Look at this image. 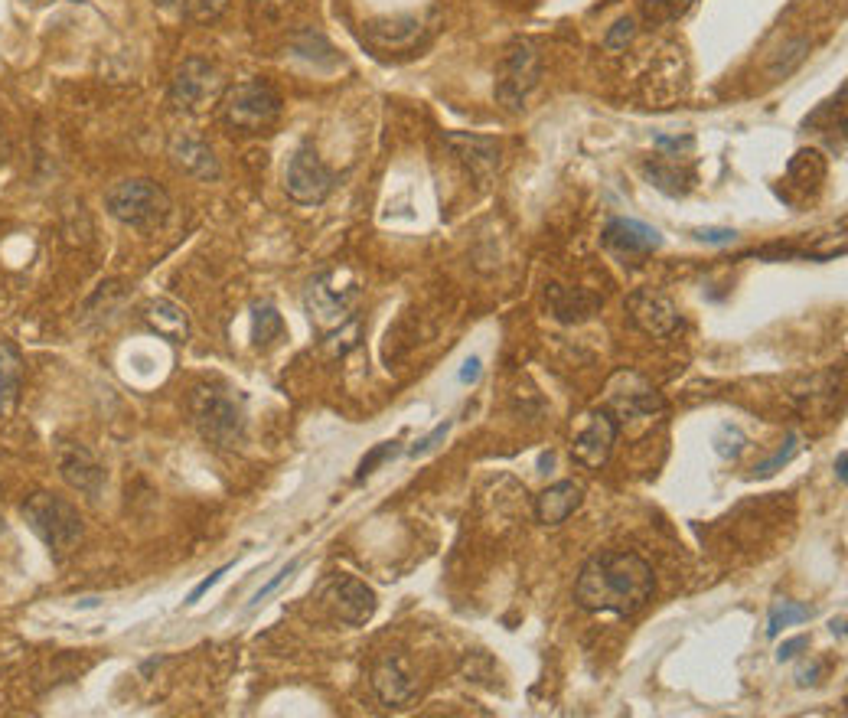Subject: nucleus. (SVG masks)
Wrapping results in <instances>:
<instances>
[{"label": "nucleus", "mask_w": 848, "mask_h": 718, "mask_svg": "<svg viewBox=\"0 0 848 718\" xmlns=\"http://www.w3.org/2000/svg\"><path fill=\"white\" fill-rule=\"evenodd\" d=\"M653 568L636 552H597L581 565L575 581V601L594 614H640L653 598Z\"/></svg>", "instance_id": "obj_1"}, {"label": "nucleus", "mask_w": 848, "mask_h": 718, "mask_svg": "<svg viewBox=\"0 0 848 718\" xmlns=\"http://www.w3.org/2000/svg\"><path fill=\"white\" fill-rule=\"evenodd\" d=\"M190 408L199 435L209 444H216V448H239L245 438V412L229 395V389L216 386V382H203V386L193 389Z\"/></svg>", "instance_id": "obj_2"}, {"label": "nucleus", "mask_w": 848, "mask_h": 718, "mask_svg": "<svg viewBox=\"0 0 848 718\" xmlns=\"http://www.w3.org/2000/svg\"><path fill=\"white\" fill-rule=\"evenodd\" d=\"M108 213L115 216L121 226L151 232L160 229L170 216V196L154 180H121L105 193Z\"/></svg>", "instance_id": "obj_3"}, {"label": "nucleus", "mask_w": 848, "mask_h": 718, "mask_svg": "<svg viewBox=\"0 0 848 718\" xmlns=\"http://www.w3.org/2000/svg\"><path fill=\"white\" fill-rule=\"evenodd\" d=\"M23 516L56 555H66L82 542V516L69 500L53 497V493H36L23 506Z\"/></svg>", "instance_id": "obj_4"}, {"label": "nucleus", "mask_w": 848, "mask_h": 718, "mask_svg": "<svg viewBox=\"0 0 848 718\" xmlns=\"http://www.w3.org/2000/svg\"><path fill=\"white\" fill-rule=\"evenodd\" d=\"M281 118V95L268 82H239L222 95V121L232 131L258 134Z\"/></svg>", "instance_id": "obj_5"}, {"label": "nucleus", "mask_w": 848, "mask_h": 718, "mask_svg": "<svg viewBox=\"0 0 848 718\" xmlns=\"http://www.w3.org/2000/svg\"><path fill=\"white\" fill-rule=\"evenodd\" d=\"M359 301V278L346 268L323 271L307 288V311L320 330L343 327Z\"/></svg>", "instance_id": "obj_6"}, {"label": "nucleus", "mask_w": 848, "mask_h": 718, "mask_svg": "<svg viewBox=\"0 0 848 718\" xmlns=\"http://www.w3.org/2000/svg\"><path fill=\"white\" fill-rule=\"evenodd\" d=\"M542 79V56L535 43L529 40H516L506 49L503 63H500V76H496V102H500L506 111H522L529 92L539 85Z\"/></svg>", "instance_id": "obj_7"}, {"label": "nucleus", "mask_w": 848, "mask_h": 718, "mask_svg": "<svg viewBox=\"0 0 848 718\" xmlns=\"http://www.w3.org/2000/svg\"><path fill=\"white\" fill-rule=\"evenodd\" d=\"M222 95H226V79H222V72L212 66L209 59H199V56L183 59V66L177 69V76H173V85H170L173 105L180 111H203L212 102H219Z\"/></svg>", "instance_id": "obj_8"}, {"label": "nucleus", "mask_w": 848, "mask_h": 718, "mask_svg": "<svg viewBox=\"0 0 848 718\" xmlns=\"http://www.w3.org/2000/svg\"><path fill=\"white\" fill-rule=\"evenodd\" d=\"M284 193L297 206H320L333 193V170L323 164L310 144H301L284 170Z\"/></svg>", "instance_id": "obj_9"}, {"label": "nucleus", "mask_w": 848, "mask_h": 718, "mask_svg": "<svg viewBox=\"0 0 848 718\" xmlns=\"http://www.w3.org/2000/svg\"><path fill=\"white\" fill-rule=\"evenodd\" d=\"M320 601L327 604L330 614L346 627H363L376 614V591L366 581L353 575H330L320 585Z\"/></svg>", "instance_id": "obj_10"}, {"label": "nucleus", "mask_w": 848, "mask_h": 718, "mask_svg": "<svg viewBox=\"0 0 848 718\" xmlns=\"http://www.w3.org/2000/svg\"><path fill=\"white\" fill-rule=\"evenodd\" d=\"M369 683L379 702L389 709H402L418 696V670L405 653H385L382 660H376Z\"/></svg>", "instance_id": "obj_11"}, {"label": "nucleus", "mask_w": 848, "mask_h": 718, "mask_svg": "<svg viewBox=\"0 0 848 718\" xmlns=\"http://www.w3.org/2000/svg\"><path fill=\"white\" fill-rule=\"evenodd\" d=\"M627 314L646 337H672L682 327L679 307L672 304V297L656 291V288H636L627 297Z\"/></svg>", "instance_id": "obj_12"}, {"label": "nucleus", "mask_w": 848, "mask_h": 718, "mask_svg": "<svg viewBox=\"0 0 848 718\" xmlns=\"http://www.w3.org/2000/svg\"><path fill=\"white\" fill-rule=\"evenodd\" d=\"M617 431H620L617 418L610 415L607 408H594V412L588 415V422H584V428L575 435V444H571V457H575L581 467L601 470L610 461V454H614Z\"/></svg>", "instance_id": "obj_13"}, {"label": "nucleus", "mask_w": 848, "mask_h": 718, "mask_svg": "<svg viewBox=\"0 0 848 718\" xmlns=\"http://www.w3.org/2000/svg\"><path fill=\"white\" fill-rule=\"evenodd\" d=\"M607 412L617 418H640L663 412V395L636 373H617L607 386Z\"/></svg>", "instance_id": "obj_14"}, {"label": "nucleus", "mask_w": 848, "mask_h": 718, "mask_svg": "<svg viewBox=\"0 0 848 718\" xmlns=\"http://www.w3.org/2000/svg\"><path fill=\"white\" fill-rule=\"evenodd\" d=\"M56 467L62 480L72 487L85 493V497H98L105 487V467L102 461L85 448V444H76V441H59L56 448Z\"/></svg>", "instance_id": "obj_15"}, {"label": "nucleus", "mask_w": 848, "mask_h": 718, "mask_svg": "<svg viewBox=\"0 0 848 718\" xmlns=\"http://www.w3.org/2000/svg\"><path fill=\"white\" fill-rule=\"evenodd\" d=\"M444 144L451 147V154L477 180H490L493 173L500 170V157H503L500 141L480 138V134H467V131H451V134H444Z\"/></svg>", "instance_id": "obj_16"}, {"label": "nucleus", "mask_w": 848, "mask_h": 718, "mask_svg": "<svg viewBox=\"0 0 848 718\" xmlns=\"http://www.w3.org/2000/svg\"><path fill=\"white\" fill-rule=\"evenodd\" d=\"M604 245L620 255H646L663 245V235L640 219H610L604 229Z\"/></svg>", "instance_id": "obj_17"}, {"label": "nucleus", "mask_w": 848, "mask_h": 718, "mask_svg": "<svg viewBox=\"0 0 848 718\" xmlns=\"http://www.w3.org/2000/svg\"><path fill=\"white\" fill-rule=\"evenodd\" d=\"M581 500H584V490L575 480H558V484H552L535 497V519H539L542 526H561L571 513H578Z\"/></svg>", "instance_id": "obj_18"}, {"label": "nucleus", "mask_w": 848, "mask_h": 718, "mask_svg": "<svg viewBox=\"0 0 848 718\" xmlns=\"http://www.w3.org/2000/svg\"><path fill=\"white\" fill-rule=\"evenodd\" d=\"M170 157H173V164H177L183 173H193V177H199V180H216L219 173H222L216 154H212V147L206 141H199V138H190V134H183V138H173Z\"/></svg>", "instance_id": "obj_19"}, {"label": "nucleus", "mask_w": 848, "mask_h": 718, "mask_svg": "<svg viewBox=\"0 0 848 718\" xmlns=\"http://www.w3.org/2000/svg\"><path fill=\"white\" fill-rule=\"evenodd\" d=\"M144 324L170 343H183L190 337V317H186L180 304L167 301V297H157V301L144 304Z\"/></svg>", "instance_id": "obj_20"}, {"label": "nucleus", "mask_w": 848, "mask_h": 718, "mask_svg": "<svg viewBox=\"0 0 848 718\" xmlns=\"http://www.w3.org/2000/svg\"><path fill=\"white\" fill-rule=\"evenodd\" d=\"M548 304H552L558 320H565V324H581V320L594 317V311L601 307V297H594L584 288H561V284H552V288H548Z\"/></svg>", "instance_id": "obj_21"}, {"label": "nucleus", "mask_w": 848, "mask_h": 718, "mask_svg": "<svg viewBox=\"0 0 848 718\" xmlns=\"http://www.w3.org/2000/svg\"><path fill=\"white\" fill-rule=\"evenodd\" d=\"M809 611L806 604H796V601H777L770 608V621H767V637H780V630L783 627H790V624H803V621H809Z\"/></svg>", "instance_id": "obj_22"}, {"label": "nucleus", "mask_w": 848, "mask_h": 718, "mask_svg": "<svg viewBox=\"0 0 848 718\" xmlns=\"http://www.w3.org/2000/svg\"><path fill=\"white\" fill-rule=\"evenodd\" d=\"M281 330H284L281 314L274 311L271 304H258V307H255V330H252L255 343H258V346H268L271 340L281 337Z\"/></svg>", "instance_id": "obj_23"}, {"label": "nucleus", "mask_w": 848, "mask_h": 718, "mask_svg": "<svg viewBox=\"0 0 848 718\" xmlns=\"http://www.w3.org/2000/svg\"><path fill=\"white\" fill-rule=\"evenodd\" d=\"M806 53H809V40H803V36H800V40L787 43V46L780 49V56L770 63V76H790V72L806 59Z\"/></svg>", "instance_id": "obj_24"}, {"label": "nucleus", "mask_w": 848, "mask_h": 718, "mask_svg": "<svg viewBox=\"0 0 848 718\" xmlns=\"http://www.w3.org/2000/svg\"><path fill=\"white\" fill-rule=\"evenodd\" d=\"M183 10L193 23H212L229 10V0H183Z\"/></svg>", "instance_id": "obj_25"}, {"label": "nucleus", "mask_w": 848, "mask_h": 718, "mask_svg": "<svg viewBox=\"0 0 848 718\" xmlns=\"http://www.w3.org/2000/svg\"><path fill=\"white\" fill-rule=\"evenodd\" d=\"M633 36H636V20L620 17L614 27L604 33V46L610 49V53H620V49H627L633 43Z\"/></svg>", "instance_id": "obj_26"}, {"label": "nucleus", "mask_w": 848, "mask_h": 718, "mask_svg": "<svg viewBox=\"0 0 848 718\" xmlns=\"http://www.w3.org/2000/svg\"><path fill=\"white\" fill-rule=\"evenodd\" d=\"M715 448H718L721 457H738L744 451V435H741L738 428L725 425V428H721V435L715 438Z\"/></svg>", "instance_id": "obj_27"}, {"label": "nucleus", "mask_w": 848, "mask_h": 718, "mask_svg": "<svg viewBox=\"0 0 848 718\" xmlns=\"http://www.w3.org/2000/svg\"><path fill=\"white\" fill-rule=\"evenodd\" d=\"M793 454H796V435H790V438H787V448L773 454L770 461L757 464V467H754V474H757V477H770L773 470H780L783 464H790V461H793Z\"/></svg>", "instance_id": "obj_28"}, {"label": "nucleus", "mask_w": 848, "mask_h": 718, "mask_svg": "<svg viewBox=\"0 0 848 718\" xmlns=\"http://www.w3.org/2000/svg\"><path fill=\"white\" fill-rule=\"evenodd\" d=\"M297 565H301V562H291V565H284L281 572L274 575V578L268 581L265 588H258V591H255V598H252V604H248V608H252V611H255V608H261V604L268 601V594H271V591H278V588L284 585V581H288V578H291V575L297 572Z\"/></svg>", "instance_id": "obj_29"}, {"label": "nucleus", "mask_w": 848, "mask_h": 718, "mask_svg": "<svg viewBox=\"0 0 848 718\" xmlns=\"http://www.w3.org/2000/svg\"><path fill=\"white\" fill-rule=\"evenodd\" d=\"M392 454H395V444H379V448L372 451L369 457H363V464H359V474H356V477H359V480L369 477L372 470H376V467L385 461V457H392Z\"/></svg>", "instance_id": "obj_30"}, {"label": "nucleus", "mask_w": 848, "mask_h": 718, "mask_svg": "<svg viewBox=\"0 0 848 718\" xmlns=\"http://www.w3.org/2000/svg\"><path fill=\"white\" fill-rule=\"evenodd\" d=\"M447 431H451V422L438 425V428L431 431L428 438H421V441L415 444V448H411V457H421V454H428V451L434 448V444H438V441H444V435H447Z\"/></svg>", "instance_id": "obj_31"}, {"label": "nucleus", "mask_w": 848, "mask_h": 718, "mask_svg": "<svg viewBox=\"0 0 848 718\" xmlns=\"http://www.w3.org/2000/svg\"><path fill=\"white\" fill-rule=\"evenodd\" d=\"M734 235H738L734 229H698L695 239L698 242H712V245H731Z\"/></svg>", "instance_id": "obj_32"}, {"label": "nucleus", "mask_w": 848, "mask_h": 718, "mask_svg": "<svg viewBox=\"0 0 848 718\" xmlns=\"http://www.w3.org/2000/svg\"><path fill=\"white\" fill-rule=\"evenodd\" d=\"M226 572H229V565H222L219 572H212L209 578H203V581H199V585H196V588L190 591V598H186V604H196V601L203 598V594H206V591H209L212 585H216V581H219L222 575H226Z\"/></svg>", "instance_id": "obj_33"}, {"label": "nucleus", "mask_w": 848, "mask_h": 718, "mask_svg": "<svg viewBox=\"0 0 848 718\" xmlns=\"http://www.w3.org/2000/svg\"><path fill=\"white\" fill-rule=\"evenodd\" d=\"M806 647H809V637H793V640H787V643H780L777 660L787 663V660H793V656L800 653V650H806Z\"/></svg>", "instance_id": "obj_34"}, {"label": "nucleus", "mask_w": 848, "mask_h": 718, "mask_svg": "<svg viewBox=\"0 0 848 718\" xmlns=\"http://www.w3.org/2000/svg\"><path fill=\"white\" fill-rule=\"evenodd\" d=\"M477 376H480V359L473 356L464 363V369H460V382H477Z\"/></svg>", "instance_id": "obj_35"}, {"label": "nucleus", "mask_w": 848, "mask_h": 718, "mask_svg": "<svg viewBox=\"0 0 848 718\" xmlns=\"http://www.w3.org/2000/svg\"><path fill=\"white\" fill-rule=\"evenodd\" d=\"M845 467H848V454L842 451V454H839V461H835V474H839V484H845V477H848V470H845Z\"/></svg>", "instance_id": "obj_36"}, {"label": "nucleus", "mask_w": 848, "mask_h": 718, "mask_svg": "<svg viewBox=\"0 0 848 718\" xmlns=\"http://www.w3.org/2000/svg\"><path fill=\"white\" fill-rule=\"evenodd\" d=\"M829 627H832V634H835V637H839V640L845 637V617H839V621H832Z\"/></svg>", "instance_id": "obj_37"}, {"label": "nucleus", "mask_w": 848, "mask_h": 718, "mask_svg": "<svg viewBox=\"0 0 848 718\" xmlns=\"http://www.w3.org/2000/svg\"><path fill=\"white\" fill-rule=\"evenodd\" d=\"M157 4H160V7H170V4H173V0H157Z\"/></svg>", "instance_id": "obj_38"}]
</instances>
